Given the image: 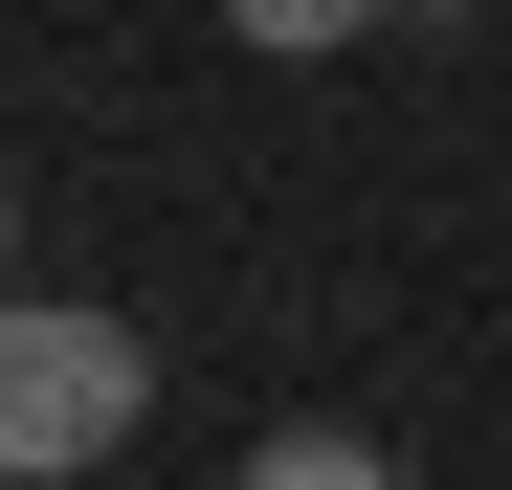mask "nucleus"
<instances>
[{
    "mask_svg": "<svg viewBox=\"0 0 512 490\" xmlns=\"http://www.w3.org/2000/svg\"><path fill=\"white\" fill-rule=\"evenodd\" d=\"M156 424V335L90 290H0V490H67Z\"/></svg>",
    "mask_w": 512,
    "mask_h": 490,
    "instance_id": "f257e3e1",
    "label": "nucleus"
},
{
    "mask_svg": "<svg viewBox=\"0 0 512 490\" xmlns=\"http://www.w3.org/2000/svg\"><path fill=\"white\" fill-rule=\"evenodd\" d=\"M245 490H401L357 424H268V446H245Z\"/></svg>",
    "mask_w": 512,
    "mask_h": 490,
    "instance_id": "f03ea898",
    "label": "nucleus"
},
{
    "mask_svg": "<svg viewBox=\"0 0 512 490\" xmlns=\"http://www.w3.org/2000/svg\"><path fill=\"white\" fill-rule=\"evenodd\" d=\"M223 23L268 45V67H334V45H357V23H401V0H223Z\"/></svg>",
    "mask_w": 512,
    "mask_h": 490,
    "instance_id": "7ed1b4c3",
    "label": "nucleus"
},
{
    "mask_svg": "<svg viewBox=\"0 0 512 490\" xmlns=\"http://www.w3.org/2000/svg\"><path fill=\"white\" fill-rule=\"evenodd\" d=\"M0 245H23V201H0Z\"/></svg>",
    "mask_w": 512,
    "mask_h": 490,
    "instance_id": "20e7f679",
    "label": "nucleus"
}]
</instances>
